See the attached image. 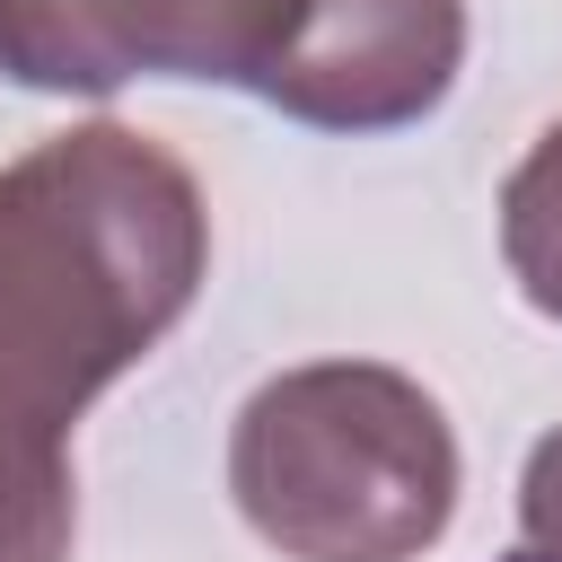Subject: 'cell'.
<instances>
[{"instance_id":"6da1fadb","label":"cell","mask_w":562,"mask_h":562,"mask_svg":"<svg viewBox=\"0 0 562 562\" xmlns=\"http://www.w3.org/2000/svg\"><path fill=\"white\" fill-rule=\"evenodd\" d=\"M202 272V184L149 132L70 123L0 167V562H70V430Z\"/></svg>"},{"instance_id":"7a4b0ae2","label":"cell","mask_w":562,"mask_h":562,"mask_svg":"<svg viewBox=\"0 0 562 562\" xmlns=\"http://www.w3.org/2000/svg\"><path fill=\"white\" fill-rule=\"evenodd\" d=\"M228 492L281 562H413L457 518V430L386 360H307L246 395Z\"/></svg>"},{"instance_id":"3957f363","label":"cell","mask_w":562,"mask_h":562,"mask_svg":"<svg viewBox=\"0 0 562 562\" xmlns=\"http://www.w3.org/2000/svg\"><path fill=\"white\" fill-rule=\"evenodd\" d=\"M501 255H509L527 307H544L562 325V123L536 132V149L501 184Z\"/></svg>"},{"instance_id":"277c9868","label":"cell","mask_w":562,"mask_h":562,"mask_svg":"<svg viewBox=\"0 0 562 562\" xmlns=\"http://www.w3.org/2000/svg\"><path fill=\"white\" fill-rule=\"evenodd\" d=\"M518 527H527V553L562 562V430H544L518 474Z\"/></svg>"},{"instance_id":"5b68a950","label":"cell","mask_w":562,"mask_h":562,"mask_svg":"<svg viewBox=\"0 0 562 562\" xmlns=\"http://www.w3.org/2000/svg\"><path fill=\"white\" fill-rule=\"evenodd\" d=\"M509 562H544V553H509Z\"/></svg>"}]
</instances>
